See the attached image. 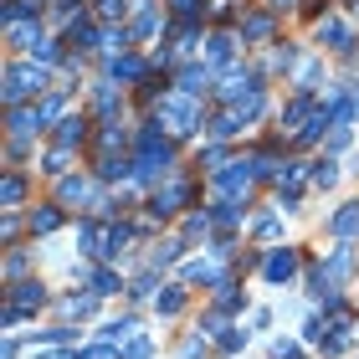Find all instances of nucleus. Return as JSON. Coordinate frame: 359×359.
Here are the masks:
<instances>
[{
  "label": "nucleus",
  "instance_id": "f257e3e1",
  "mask_svg": "<svg viewBox=\"0 0 359 359\" xmlns=\"http://www.w3.org/2000/svg\"><path fill=\"white\" fill-rule=\"evenodd\" d=\"M46 93V67L36 62H6V103L21 108L26 97H41Z\"/></svg>",
  "mask_w": 359,
  "mask_h": 359
},
{
  "label": "nucleus",
  "instance_id": "f03ea898",
  "mask_svg": "<svg viewBox=\"0 0 359 359\" xmlns=\"http://www.w3.org/2000/svg\"><path fill=\"white\" fill-rule=\"evenodd\" d=\"M154 118H159V123H170V134H175V139H185V134H195V128H205V123H201V113L190 108V97H185V93H159Z\"/></svg>",
  "mask_w": 359,
  "mask_h": 359
},
{
  "label": "nucleus",
  "instance_id": "7ed1b4c3",
  "mask_svg": "<svg viewBox=\"0 0 359 359\" xmlns=\"http://www.w3.org/2000/svg\"><path fill=\"white\" fill-rule=\"evenodd\" d=\"M262 277H267V283H277V287L292 283V277H298V252H292V247L267 252V257H262Z\"/></svg>",
  "mask_w": 359,
  "mask_h": 359
},
{
  "label": "nucleus",
  "instance_id": "20e7f679",
  "mask_svg": "<svg viewBox=\"0 0 359 359\" xmlns=\"http://www.w3.org/2000/svg\"><path fill=\"white\" fill-rule=\"evenodd\" d=\"M185 201H190V185H185V180H170L165 190H154V201H149V216H154V221H165V216H175V210L185 205Z\"/></svg>",
  "mask_w": 359,
  "mask_h": 359
},
{
  "label": "nucleus",
  "instance_id": "39448f33",
  "mask_svg": "<svg viewBox=\"0 0 359 359\" xmlns=\"http://www.w3.org/2000/svg\"><path fill=\"white\" fill-rule=\"evenodd\" d=\"M252 170L247 165H226V170H216V175H210V185H216L221 195H241V201H247V190H252Z\"/></svg>",
  "mask_w": 359,
  "mask_h": 359
},
{
  "label": "nucleus",
  "instance_id": "423d86ee",
  "mask_svg": "<svg viewBox=\"0 0 359 359\" xmlns=\"http://www.w3.org/2000/svg\"><path fill=\"white\" fill-rule=\"evenodd\" d=\"M210 83H216V72H210V67H195V62L175 72V93H185V97H205Z\"/></svg>",
  "mask_w": 359,
  "mask_h": 359
},
{
  "label": "nucleus",
  "instance_id": "0eeeda50",
  "mask_svg": "<svg viewBox=\"0 0 359 359\" xmlns=\"http://www.w3.org/2000/svg\"><path fill=\"white\" fill-rule=\"evenodd\" d=\"M318 41H334V52H344V57H354V52H359L354 31L339 21V15H323V21H318Z\"/></svg>",
  "mask_w": 359,
  "mask_h": 359
},
{
  "label": "nucleus",
  "instance_id": "6e6552de",
  "mask_svg": "<svg viewBox=\"0 0 359 359\" xmlns=\"http://www.w3.org/2000/svg\"><path fill=\"white\" fill-rule=\"evenodd\" d=\"M11 308H21L26 318L41 313V308H46V287H41V283H15V287H11Z\"/></svg>",
  "mask_w": 359,
  "mask_h": 359
},
{
  "label": "nucleus",
  "instance_id": "1a4fd4ad",
  "mask_svg": "<svg viewBox=\"0 0 359 359\" xmlns=\"http://www.w3.org/2000/svg\"><path fill=\"white\" fill-rule=\"evenodd\" d=\"M97 339H103L108 349H118V344H134V339H139V318H134V313L113 318V323H103V334H97Z\"/></svg>",
  "mask_w": 359,
  "mask_h": 359
},
{
  "label": "nucleus",
  "instance_id": "9d476101",
  "mask_svg": "<svg viewBox=\"0 0 359 359\" xmlns=\"http://www.w3.org/2000/svg\"><path fill=\"white\" fill-rule=\"evenodd\" d=\"M329 226H334V236H339V241H344V247H349V241L359 236V201H349V205H339Z\"/></svg>",
  "mask_w": 359,
  "mask_h": 359
},
{
  "label": "nucleus",
  "instance_id": "9b49d317",
  "mask_svg": "<svg viewBox=\"0 0 359 359\" xmlns=\"http://www.w3.org/2000/svg\"><path fill=\"white\" fill-rule=\"evenodd\" d=\"M36 128H46L36 108H26V103H21V108H11V139H15V144H21V139H31Z\"/></svg>",
  "mask_w": 359,
  "mask_h": 359
},
{
  "label": "nucleus",
  "instance_id": "f8f14e48",
  "mask_svg": "<svg viewBox=\"0 0 359 359\" xmlns=\"http://www.w3.org/2000/svg\"><path fill=\"white\" fill-rule=\"evenodd\" d=\"M83 139H88V118H83V113H67V118L57 123V144H62V149H77Z\"/></svg>",
  "mask_w": 359,
  "mask_h": 359
},
{
  "label": "nucleus",
  "instance_id": "ddd939ff",
  "mask_svg": "<svg viewBox=\"0 0 359 359\" xmlns=\"http://www.w3.org/2000/svg\"><path fill=\"white\" fill-rule=\"evenodd\" d=\"M128 241H134V226H103V262H118Z\"/></svg>",
  "mask_w": 359,
  "mask_h": 359
},
{
  "label": "nucleus",
  "instance_id": "4468645a",
  "mask_svg": "<svg viewBox=\"0 0 359 359\" xmlns=\"http://www.w3.org/2000/svg\"><path fill=\"white\" fill-rule=\"evenodd\" d=\"M108 77H113V83H139V77H144V57H134V52L113 57L108 62Z\"/></svg>",
  "mask_w": 359,
  "mask_h": 359
},
{
  "label": "nucleus",
  "instance_id": "2eb2a0df",
  "mask_svg": "<svg viewBox=\"0 0 359 359\" xmlns=\"http://www.w3.org/2000/svg\"><path fill=\"white\" fill-rule=\"evenodd\" d=\"M88 292H97V298H113V292H123V277L113 272V267H97V272H88Z\"/></svg>",
  "mask_w": 359,
  "mask_h": 359
},
{
  "label": "nucleus",
  "instance_id": "dca6fc26",
  "mask_svg": "<svg viewBox=\"0 0 359 359\" xmlns=\"http://www.w3.org/2000/svg\"><path fill=\"white\" fill-rule=\"evenodd\" d=\"M62 226V205H36L31 210V236H52Z\"/></svg>",
  "mask_w": 359,
  "mask_h": 359
},
{
  "label": "nucleus",
  "instance_id": "f3484780",
  "mask_svg": "<svg viewBox=\"0 0 359 359\" xmlns=\"http://www.w3.org/2000/svg\"><path fill=\"white\" fill-rule=\"evenodd\" d=\"M97 303H103L97 292H83V298H62V313H67V318H77V323H88V318L97 313Z\"/></svg>",
  "mask_w": 359,
  "mask_h": 359
},
{
  "label": "nucleus",
  "instance_id": "a211bd4d",
  "mask_svg": "<svg viewBox=\"0 0 359 359\" xmlns=\"http://www.w3.org/2000/svg\"><path fill=\"white\" fill-rule=\"evenodd\" d=\"M349 272H354V252H349V247H334V252H329V267H323V277H329V283H344Z\"/></svg>",
  "mask_w": 359,
  "mask_h": 359
},
{
  "label": "nucleus",
  "instance_id": "6ab92c4d",
  "mask_svg": "<svg viewBox=\"0 0 359 359\" xmlns=\"http://www.w3.org/2000/svg\"><path fill=\"white\" fill-rule=\"evenodd\" d=\"M77 247H83L88 257H103V226H97V221H83V226H77Z\"/></svg>",
  "mask_w": 359,
  "mask_h": 359
},
{
  "label": "nucleus",
  "instance_id": "aec40b11",
  "mask_svg": "<svg viewBox=\"0 0 359 359\" xmlns=\"http://www.w3.org/2000/svg\"><path fill=\"white\" fill-rule=\"evenodd\" d=\"M26 15H36V0H6V15H0V21H6V31H21Z\"/></svg>",
  "mask_w": 359,
  "mask_h": 359
},
{
  "label": "nucleus",
  "instance_id": "412c9836",
  "mask_svg": "<svg viewBox=\"0 0 359 359\" xmlns=\"http://www.w3.org/2000/svg\"><path fill=\"white\" fill-rule=\"evenodd\" d=\"M128 41H134V31H123V26L113 31V26H108V31H103V57H108V62H113V57H123V52H128Z\"/></svg>",
  "mask_w": 359,
  "mask_h": 359
},
{
  "label": "nucleus",
  "instance_id": "4be33fe9",
  "mask_svg": "<svg viewBox=\"0 0 359 359\" xmlns=\"http://www.w3.org/2000/svg\"><path fill=\"white\" fill-rule=\"evenodd\" d=\"M262 108H267V97H262V93H252V97H241V103H236L231 113L241 118V128H247V123H257V118H262Z\"/></svg>",
  "mask_w": 359,
  "mask_h": 359
},
{
  "label": "nucleus",
  "instance_id": "5701e85b",
  "mask_svg": "<svg viewBox=\"0 0 359 359\" xmlns=\"http://www.w3.org/2000/svg\"><path fill=\"white\" fill-rule=\"evenodd\" d=\"M241 36H247V41H267L272 36V15H262V11L247 15V21H241Z\"/></svg>",
  "mask_w": 359,
  "mask_h": 359
},
{
  "label": "nucleus",
  "instance_id": "b1692460",
  "mask_svg": "<svg viewBox=\"0 0 359 359\" xmlns=\"http://www.w3.org/2000/svg\"><path fill=\"white\" fill-rule=\"evenodd\" d=\"M236 134H241V118H236L231 108H226V113H216V118H210V139H236Z\"/></svg>",
  "mask_w": 359,
  "mask_h": 359
},
{
  "label": "nucleus",
  "instance_id": "393cba45",
  "mask_svg": "<svg viewBox=\"0 0 359 359\" xmlns=\"http://www.w3.org/2000/svg\"><path fill=\"white\" fill-rule=\"evenodd\" d=\"M93 108L103 113V118L113 123V113H118V93H113V83H97V93H93Z\"/></svg>",
  "mask_w": 359,
  "mask_h": 359
},
{
  "label": "nucleus",
  "instance_id": "a878e982",
  "mask_svg": "<svg viewBox=\"0 0 359 359\" xmlns=\"http://www.w3.org/2000/svg\"><path fill=\"white\" fill-rule=\"evenodd\" d=\"M0 201H6V210H15L26 201V180L21 175H6V185H0Z\"/></svg>",
  "mask_w": 359,
  "mask_h": 359
},
{
  "label": "nucleus",
  "instance_id": "bb28decb",
  "mask_svg": "<svg viewBox=\"0 0 359 359\" xmlns=\"http://www.w3.org/2000/svg\"><path fill=\"white\" fill-rule=\"evenodd\" d=\"M205 52H210V62H231V52H236V41L226 36V31H216V36L205 41Z\"/></svg>",
  "mask_w": 359,
  "mask_h": 359
},
{
  "label": "nucleus",
  "instance_id": "cd10ccee",
  "mask_svg": "<svg viewBox=\"0 0 359 359\" xmlns=\"http://www.w3.org/2000/svg\"><path fill=\"white\" fill-rule=\"evenodd\" d=\"M236 303H247V292H241V287L231 283V277H226V283L216 287V308H221V313H226V308H236Z\"/></svg>",
  "mask_w": 359,
  "mask_h": 359
},
{
  "label": "nucleus",
  "instance_id": "c85d7f7f",
  "mask_svg": "<svg viewBox=\"0 0 359 359\" xmlns=\"http://www.w3.org/2000/svg\"><path fill=\"white\" fill-rule=\"evenodd\" d=\"M97 175H103V180H134V159H103Z\"/></svg>",
  "mask_w": 359,
  "mask_h": 359
},
{
  "label": "nucleus",
  "instance_id": "c756f323",
  "mask_svg": "<svg viewBox=\"0 0 359 359\" xmlns=\"http://www.w3.org/2000/svg\"><path fill=\"white\" fill-rule=\"evenodd\" d=\"M159 292H165V298H154V303H159V313L175 318L180 308H185V287H159Z\"/></svg>",
  "mask_w": 359,
  "mask_h": 359
},
{
  "label": "nucleus",
  "instance_id": "7c9ffc66",
  "mask_svg": "<svg viewBox=\"0 0 359 359\" xmlns=\"http://www.w3.org/2000/svg\"><path fill=\"white\" fill-rule=\"evenodd\" d=\"M154 287H159V272L149 267V272H139V277H134V283H128V298H149V292H154Z\"/></svg>",
  "mask_w": 359,
  "mask_h": 359
},
{
  "label": "nucleus",
  "instance_id": "2f4dec72",
  "mask_svg": "<svg viewBox=\"0 0 359 359\" xmlns=\"http://www.w3.org/2000/svg\"><path fill=\"white\" fill-rule=\"evenodd\" d=\"M216 349H221V354H236V349H247V329H236V323H231V329H226V334L216 339Z\"/></svg>",
  "mask_w": 359,
  "mask_h": 359
},
{
  "label": "nucleus",
  "instance_id": "473e14b6",
  "mask_svg": "<svg viewBox=\"0 0 359 359\" xmlns=\"http://www.w3.org/2000/svg\"><path fill=\"white\" fill-rule=\"evenodd\" d=\"M180 252H185V241H165V247H154V272H159V267H175Z\"/></svg>",
  "mask_w": 359,
  "mask_h": 359
},
{
  "label": "nucleus",
  "instance_id": "72a5a7b5",
  "mask_svg": "<svg viewBox=\"0 0 359 359\" xmlns=\"http://www.w3.org/2000/svg\"><path fill=\"white\" fill-rule=\"evenodd\" d=\"M210 221H216V216H210V210H195V216L185 221V236H190V241H195V236L205 241V236H210Z\"/></svg>",
  "mask_w": 359,
  "mask_h": 359
},
{
  "label": "nucleus",
  "instance_id": "f704fd0d",
  "mask_svg": "<svg viewBox=\"0 0 359 359\" xmlns=\"http://www.w3.org/2000/svg\"><path fill=\"white\" fill-rule=\"evenodd\" d=\"M67 159H72V149H62V144H52L41 165H46V175H62V170H67Z\"/></svg>",
  "mask_w": 359,
  "mask_h": 359
},
{
  "label": "nucleus",
  "instance_id": "c9c22d12",
  "mask_svg": "<svg viewBox=\"0 0 359 359\" xmlns=\"http://www.w3.org/2000/svg\"><path fill=\"white\" fill-rule=\"evenodd\" d=\"M210 216H216L221 226H236L241 221V205L236 201H216V205H210Z\"/></svg>",
  "mask_w": 359,
  "mask_h": 359
},
{
  "label": "nucleus",
  "instance_id": "e433bc0d",
  "mask_svg": "<svg viewBox=\"0 0 359 359\" xmlns=\"http://www.w3.org/2000/svg\"><path fill=\"white\" fill-rule=\"evenodd\" d=\"M272 359H308L298 339H272Z\"/></svg>",
  "mask_w": 359,
  "mask_h": 359
},
{
  "label": "nucleus",
  "instance_id": "4c0bfd02",
  "mask_svg": "<svg viewBox=\"0 0 359 359\" xmlns=\"http://www.w3.org/2000/svg\"><path fill=\"white\" fill-rule=\"evenodd\" d=\"M292 62H298V46H292V41H283V46L272 52V72H287Z\"/></svg>",
  "mask_w": 359,
  "mask_h": 359
},
{
  "label": "nucleus",
  "instance_id": "58836bf2",
  "mask_svg": "<svg viewBox=\"0 0 359 359\" xmlns=\"http://www.w3.org/2000/svg\"><path fill=\"white\" fill-rule=\"evenodd\" d=\"M128 31H134V36H154V31H159V15H154V11H139Z\"/></svg>",
  "mask_w": 359,
  "mask_h": 359
},
{
  "label": "nucleus",
  "instance_id": "ea45409f",
  "mask_svg": "<svg viewBox=\"0 0 359 359\" xmlns=\"http://www.w3.org/2000/svg\"><path fill=\"white\" fill-rule=\"evenodd\" d=\"M334 180H339V165H334V159H318V165H313V185H323V190H329Z\"/></svg>",
  "mask_w": 359,
  "mask_h": 359
},
{
  "label": "nucleus",
  "instance_id": "a19ab883",
  "mask_svg": "<svg viewBox=\"0 0 359 359\" xmlns=\"http://www.w3.org/2000/svg\"><path fill=\"white\" fill-rule=\"evenodd\" d=\"M31 62H41V67H46V62H62V41L46 36V41L36 46V52H31Z\"/></svg>",
  "mask_w": 359,
  "mask_h": 359
},
{
  "label": "nucleus",
  "instance_id": "79ce46f5",
  "mask_svg": "<svg viewBox=\"0 0 359 359\" xmlns=\"http://www.w3.org/2000/svg\"><path fill=\"white\" fill-rule=\"evenodd\" d=\"M170 11L180 15V21H195V15L205 11V0H170Z\"/></svg>",
  "mask_w": 359,
  "mask_h": 359
},
{
  "label": "nucleus",
  "instance_id": "37998d69",
  "mask_svg": "<svg viewBox=\"0 0 359 359\" xmlns=\"http://www.w3.org/2000/svg\"><path fill=\"white\" fill-rule=\"evenodd\" d=\"M123 144H128V128H118V118H113L103 128V149H123Z\"/></svg>",
  "mask_w": 359,
  "mask_h": 359
},
{
  "label": "nucleus",
  "instance_id": "c03bdc74",
  "mask_svg": "<svg viewBox=\"0 0 359 359\" xmlns=\"http://www.w3.org/2000/svg\"><path fill=\"white\" fill-rule=\"evenodd\" d=\"M31 339H36V344H72V329H41V334H31Z\"/></svg>",
  "mask_w": 359,
  "mask_h": 359
},
{
  "label": "nucleus",
  "instance_id": "a18cd8bd",
  "mask_svg": "<svg viewBox=\"0 0 359 359\" xmlns=\"http://www.w3.org/2000/svg\"><path fill=\"white\" fill-rule=\"evenodd\" d=\"M149 354H154V339H149V334H139L134 344L123 349V359H149Z\"/></svg>",
  "mask_w": 359,
  "mask_h": 359
},
{
  "label": "nucleus",
  "instance_id": "49530a36",
  "mask_svg": "<svg viewBox=\"0 0 359 359\" xmlns=\"http://www.w3.org/2000/svg\"><path fill=\"white\" fill-rule=\"evenodd\" d=\"M36 113H41V123H46V118H57V113H62V93H46L41 103H36Z\"/></svg>",
  "mask_w": 359,
  "mask_h": 359
},
{
  "label": "nucleus",
  "instance_id": "de8ad7c7",
  "mask_svg": "<svg viewBox=\"0 0 359 359\" xmlns=\"http://www.w3.org/2000/svg\"><path fill=\"white\" fill-rule=\"evenodd\" d=\"M26 267H31V257H26V252H11V257H6V277H21Z\"/></svg>",
  "mask_w": 359,
  "mask_h": 359
},
{
  "label": "nucleus",
  "instance_id": "09e8293b",
  "mask_svg": "<svg viewBox=\"0 0 359 359\" xmlns=\"http://www.w3.org/2000/svg\"><path fill=\"white\" fill-rule=\"evenodd\" d=\"M128 11V0H97V15H103V21H113V15H123Z\"/></svg>",
  "mask_w": 359,
  "mask_h": 359
},
{
  "label": "nucleus",
  "instance_id": "8fccbe9b",
  "mask_svg": "<svg viewBox=\"0 0 359 359\" xmlns=\"http://www.w3.org/2000/svg\"><path fill=\"white\" fill-rule=\"evenodd\" d=\"M277 231H283V221H277V216H262V221H257V236H262V241H272Z\"/></svg>",
  "mask_w": 359,
  "mask_h": 359
},
{
  "label": "nucleus",
  "instance_id": "3c124183",
  "mask_svg": "<svg viewBox=\"0 0 359 359\" xmlns=\"http://www.w3.org/2000/svg\"><path fill=\"white\" fill-rule=\"evenodd\" d=\"M0 231H6V241H15V231H21V216H15V210H6V221H0Z\"/></svg>",
  "mask_w": 359,
  "mask_h": 359
},
{
  "label": "nucleus",
  "instance_id": "603ef678",
  "mask_svg": "<svg viewBox=\"0 0 359 359\" xmlns=\"http://www.w3.org/2000/svg\"><path fill=\"white\" fill-rule=\"evenodd\" d=\"M180 354H185V359H201V354H205V339H185V344H180Z\"/></svg>",
  "mask_w": 359,
  "mask_h": 359
},
{
  "label": "nucleus",
  "instance_id": "864d4df0",
  "mask_svg": "<svg viewBox=\"0 0 359 359\" xmlns=\"http://www.w3.org/2000/svg\"><path fill=\"white\" fill-rule=\"evenodd\" d=\"M83 359H118V354H113V349H108V344H97V349H88V354H83Z\"/></svg>",
  "mask_w": 359,
  "mask_h": 359
},
{
  "label": "nucleus",
  "instance_id": "5fc2aeb1",
  "mask_svg": "<svg viewBox=\"0 0 359 359\" xmlns=\"http://www.w3.org/2000/svg\"><path fill=\"white\" fill-rule=\"evenodd\" d=\"M292 6H298V0H272V11H292Z\"/></svg>",
  "mask_w": 359,
  "mask_h": 359
},
{
  "label": "nucleus",
  "instance_id": "6e6d98bb",
  "mask_svg": "<svg viewBox=\"0 0 359 359\" xmlns=\"http://www.w3.org/2000/svg\"><path fill=\"white\" fill-rule=\"evenodd\" d=\"M41 359H72V354H41Z\"/></svg>",
  "mask_w": 359,
  "mask_h": 359
}]
</instances>
